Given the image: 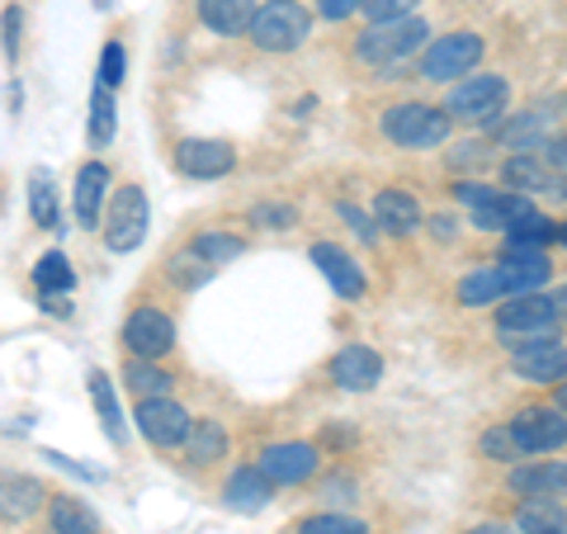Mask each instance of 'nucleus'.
<instances>
[{
  "mask_svg": "<svg viewBox=\"0 0 567 534\" xmlns=\"http://www.w3.org/2000/svg\"><path fill=\"white\" fill-rule=\"evenodd\" d=\"M91 398H95V412H100V425H104V435H110L114 444H123V440H128V431H123V412H118L114 383L104 379L100 369L91 373Z\"/></svg>",
  "mask_w": 567,
  "mask_h": 534,
  "instance_id": "nucleus-31",
  "label": "nucleus"
},
{
  "mask_svg": "<svg viewBox=\"0 0 567 534\" xmlns=\"http://www.w3.org/2000/svg\"><path fill=\"white\" fill-rule=\"evenodd\" d=\"M137 431L147 435L156 450H175L189 435V412L171 398H142L137 402Z\"/></svg>",
  "mask_w": 567,
  "mask_h": 534,
  "instance_id": "nucleus-15",
  "label": "nucleus"
},
{
  "mask_svg": "<svg viewBox=\"0 0 567 534\" xmlns=\"http://www.w3.org/2000/svg\"><path fill=\"white\" fill-rule=\"evenodd\" d=\"M104 199H110V166L104 162H85L76 171V189H71V208H76V223L81 227H95Z\"/></svg>",
  "mask_w": 567,
  "mask_h": 534,
  "instance_id": "nucleus-18",
  "label": "nucleus"
},
{
  "mask_svg": "<svg viewBox=\"0 0 567 534\" xmlns=\"http://www.w3.org/2000/svg\"><path fill=\"white\" fill-rule=\"evenodd\" d=\"M458 204L473 213V227H483V233H506V223H516L520 213H529V199L516 189H492V185H477V181H464L454 189Z\"/></svg>",
  "mask_w": 567,
  "mask_h": 534,
  "instance_id": "nucleus-6",
  "label": "nucleus"
},
{
  "mask_svg": "<svg viewBox=\"0 0 567 534\" xmlns=\"http://www.w3.org/2000/svg\"><path fill=\"white\" fill-rule=\"evenodd\" d=\"M251 223L265 227V233H284V227L298 223V213H293L289 204H256V208H251Z\"/></svg>",
  "mask_w": 567,
  "mask_h": 534,
  "instance_id": "nucleus-40",
  "label": "nucleus"
},
{
  "mask_svg": "<svg viewBox=\"0 0 567 534\" xmlns=\"http://www.w3.org/2000/svg\"><path fill=\"white\" fill-rule=\"evenodd\" d=\"M189 251L194 256H204L208 265H223V260H237L246 246L237 242V237H223V233H204V237H194L189 242Z\"/></svg>",
  "mask_w": 567,
  "mask_h": 534,
  "instance_id": "nucleus-36",
  "label": "nucleus"
},
{
  "mask_svg": "<svg viewBox=\"0 0 567 534\" xmlns=\"http://www.w3.org/2000/svg\"><path fill=\"white\" fill-rule=\"evenodd\" d=\"M317 464H322V459H317L308 440H289V444H270V450L260 454V477L270 487H298L317 473Z\"/></svg>",
  "mask_w": 567,
  "mask_h": 534,
  "instance_id": "nucleus-12",
  "label": "nucleus"
},
{
  "mask_svg": "<svg viewBox=\"0 0 567 534\" xmlns=\"http://www.w3.org/2000/svg\"><path fill=\"white\" fill-rule=\"evenodd\" d=\"M563 464H535V469H511V492L529 496H558L563 492Z\"/></svg>",
  "mask_w": 567,
  "mask_h": 534,
  "instance_id": "nucleus-26",
  "label": "nucleus"
},
{
  "mask_svg": "<svg viewBox=\"0 0 567 534\" xmlns=\"http://www.w3.org/2000/svg\"><path fill=\"white\" fill-rule=\"evenodd\" d=\"M506 242H516V246H539V251H548V242H563V227L558 223H548L544 213H520L516 223H506Z\"/></svg>",
  "mask_w": 567,
  "mask_h": 534,
  "instance_id": "nucleus-27",
  "label": "nucleus"
},
{
  "mask_svg": "<svg viewBox=\"0 0 567 534\" xmlns=\"http://www.w3.org/2000/svg\"><path fill=\"white\" fill-rule=\"evenodd\" d=\"M48 521H52V534H100V515L91 506H81L76 496H58L48 506Z\"/></svg>",
  "mask_w": 567,
  "mask_h": 534,
  "instance_id": "nucleus-25",
  "label": "nucleus"
},
{
  "mask_svg": "<svg viewBox=\"0 0 567 534\" xmlns=\"http://www.w3.org/2000/svg\"><path fill=\"white\" fill-rule=\"evenodd\" d=\"M473 534H516V530H511V525H496V521H492V525H477Z\"/></svg>",
  "mask_w": 567,
  "mask_h": 534,
  "instance_id": "nucleus-46",
  "label": "nucleus"
},
{
  "mask_svg": "<svg viewBox=\"0 0 567 534\" xmlns=\"http://www.w3.org/2000/svg\"><path fill=\"white\" fill-rule=\"evenodd\" d=\"M563 317V294H511V302L496 308V331L511 341H520V336H535V331H554Z\"/></svg>",
  "mask_w": 567,
  "mask_h": 534,
  "instance_id": "nucleus-5",
  "label": "nucleus"
},
{
  "mask_svg": "<svg viewBox=\"0 0 567 534\" xmlns=\"http://www.w3.org/2000/svg\"><path fill=\"white\" fill-rule=\"evenodd\" d=\"M483 454L496 459V464H511V459H520L516 440H511V425H492V431H483Z\"/></svg>",
  "mask_w": 567,
  "mask_h": 534,
  "instance_id": "nucleus-38",
  "label": "nucleus"
},
{
  "mask_svg": "<svg viewBox=\"0 0 567 534\" xmlns=\"http://www.w3.org/2000/svg\"><path fill=\"white\" fill-rule=\"evenodd\" d=\"M341 218L354 227V233H360L364 242H374L379 237V227H374V218H369V213H360V208H354V204H341Z\"/></svg>",
  "mask_w": 567,
  "mask_h": 534,
  "instance_id": "nucleus-44",
  "label": "nucleus"
},
{
  "mask_svg": "<svg viewBox=\"0 0 567 534\" xmlns=\"http://www.w3.org/2000/svg\"><path fill=\"white\" fill-rule=\"evenodd\" d=\"M511 425V440H516L520 454H548V450H563L567 440V421H563V407H525V412Z\"/></svg>",
  "mask_w": 567,
  "mask_h": 534,
  "instance_id": "nucleus-11",
  "label": "nucleus"
},
{
  "mask_svg": "<svg viewBox=\"0 0 567 534\" xmlns=\"http://www.w3.org/2000/svg\"><path fill=\"white\" fill-rule=\"evenodd\" d=\"M118 133V110H114V91L110 85H95L91 91V142L104 147V142H114Z\"/></svg>",
  "mask_w": 567,
  "mask_h": 534,
  "instance_id": "nucleus-34",
  "label": "nucleus"
},
{
  "mask_svg": "<svg viewBox=\"0 0 567 534\" xmlns=\"http://www.w3.org/2000/svg\"><path fill=\"white\" fill-rule=\"evenodd\" d=\"M331 379L341 383L346 393H369V388H379V379H383L379 350H369V346H346V350H336Z\"/></svg>",
  "mask_w": 567,
  "mask_h": 534,
  "instance_id": "nucleus-17",
  "label": "nucleus"
},
{
  "mask_svg": "<svg viewBox=\"0 0 567 534\" xmlns=\"http://www.w3.org/2000/svg\"><path fill=\"white\" fill-rule=\"evenodd\" d=\"M185 450H189V459H194V464H218V459L227 454V431H223L218 421H199V425L189 421Z\"/></svg>",
  "mask_w": 567,
  "mask_h": 534,
  "instance_id": "nucleus-29",
  "label": "nucleus"
},
{
  "mask_svg": "<svg viewBox=\"0 0 567 534\" xmlns=\"http://www.w3.org/2000/svg\"><path fill=\"white\" fill-rule=\"evenodd\" d=\"M317 10H322V20H350L360 0H317Z\"/></svg>",
  "mask_w": 567,
  "mask_h": 534,
  "instance_id": "nucleus-45",
  "label": "nucleus"
},
{
  "mask_svg": "<svg viewBox=\"0 0 567 534\" xmlns=\"http://www.w3.org/2000/svg\"><path fill=\"white\" fill-rule=\"evenodd\" d=\"M298 534H369L364 521H354V515H341V511H322V515H308Z\"/></svg>",
  "mask_w": 567,
  "mask_h": 534,
  "instance_id": "nucleus-37",
  "label": "nucleus"
},
{
  "mask_svg": "<svg viewBox=\"0 0 567 534\" xmlns=\"http://www.w3.org/2000/svg\"><path fill=\"white\" fill-rule=\"evenodd\" d=\"M483 39L468 29H458V33H445V39H435L431 48H425V58H421V76L425 81H458V76H468V71L483 62Z\"/></svg>",
  "mask_w": 567,
  "mask_h": 534,
  "instance_id": "nucleus-7",
  "label": "nucleus"
},
{
  "mask_svg": "<svg viewBox=\"0 0 567 534\" xmlns=\"http://www.w3.org/2000/svg\"><path fill=\"white\" fill-rule=\"evenodd\" d=\"M246 33H251V43L260 52H293V48L308 43L312 14L298 6V0H265V6L251 10V24H246Z\"/></svg>",
  "mask_w": 567,
  "mask_h": 534,
  "instance_id": "nucleus-1",
  "label": "nucleus"
},
{
  "mask_svg": "<svg viewBox=\"0 0 567 534\" xmlns=\"http://www.w3.org/2000/svg\"><path fill=\"white\" fill-rule=\"evenodd\" d=\"M270 496H275V487L260 477V469H237L233 477H227V487H223V502L233 511H241V515L265 511L270 506Z\"/></svg>",
  "mask_w": 567,
  "mask_h": 534,
  "instance_id": "nucleus-21",
  "label": "nucleus"
},
{
  "mask_svg": "<svg viewBox=\"0 0 567 534\" xmlns=\"http://www.w3.org/2000/svg\"><path fill=\"white\" fill-rule=\"evenodd\" d=\"M374 227H383L388 237H412L421 227V208L406 189H383L374 199Z\"/></svg>",
  "mask_w": 567,
  "mask_h": 534,
  "instance_id": "nucleus-20",
  "label": "nucleus"
},
{
  "mask_svg": "<svg viewBox=\"0 0 567 534\" xmlns=\"http://www.w3.org/2000/svg\"><path fill=\"white\" fill-rule=\"evenodd\" d=\"M213 275V265L204 260V256H194V251H185V256H175L171 260V279H181L185 289H194V284H204Z\"/></svg>",
  "mask_w": 567,
  "mask_h": 534,
  "instance_id": "nucleus-39",
  "label": "nucleus"
},
{
  "mask_svg": "<svg viewBox=\"0 0 567 534\" xmlns=\"http://www.w3.org/2000/svg\"><path fill=\"white\" fill-rule=\"evenodd\" d=\"M548 123H554V114H548V110L520 114V119L506 129V147H511V152H535L539 142H548Z\"/></svg>",
  "mask_w": 567,
  "mask_h": 534,
  "instance_id": "nucleus-32",
  "label": "nucleus"
},
{
  "mask_svg": "<svg viewBox=\"0 0 567 534\" xmlns=\"http://www.w3.org/2000/svg\"><path fill=\"white\" fill-rule=\"evenodd\" d=\"M95 6H100V10H110V6H114V0H95Z\"/></svg>",
  "mask_w": 567,
  "mask_h": 534,
  "instance_id": "nucleus-47",
  "label": "nucleus"
},
{
  "mask_svg": "<svg viewBox=\"0 0 567 534\" xmlns=\"http://www.w3.org/2000/svg\"><path fill=\"white\" fill-rule=\"evenodd\" d=\"M502 298H506V289H502L496 265H483V270L458 279V302H464V308H487V302H502Z\"/></svg>",
  "mask_w": 567,
  "mask_h": 534,
  "instance_id": "nucleus-28",
  "label": "nucleus"
},
{
  "mask_svg": "<svg viewBox=\"0 0 567 534\" xmlns=\"http://www.w3.org/2000/svg\"><path fill=\"white\" fill-rule=\"evenodd\" d=\"M142 237H147V194L142 185H123L110 204V218H104V246L128 256L142 246Z\"/></svg>",
  "mask_w": 567,
  "mask_h": 534,
  "instance_id": "nucleus-9",
  "label": "nucleus"
},
{
  "mask_svg": "<svg viewBox=\"0 0 567 534\" xmlns=\"http://www.w3.org/2000/svg\"><path fill=\"white\" fill-rule=\"evenodd\" d=\"M511 364H516V373L529 383H558L567 369V346L558 331L520 336V341H511Z\"/></svg>",
  "mask_w": 567,
  "mask_h": 534,
  "instance_id": "nucleus-8",
  "label": "nucleus"
},
{
  "mask_svg": "<svg viewBox=\"0 0 567 534\" xmlns=\"http://www.w3.org/2000/svg\"><path fill=\"white\" fill-rule=\"evenodd\" d=\"M123 81V43L114 39V43H104V52H100V85H114Z\"/></svg>",
  "mask_w": 567,
  "mask_h": 534,
  "instance_id": "nucleus-43",
  "label": "nucleus"
},
{
  "mask_svg": "<svg viewBox=\"0 0 567 534\" xmlns=\"http://www.w3.org/2000/svg\"><path fill=\"white\" fill-rule=\"evenodd\" d=\"M502 175H506V185L516 194H563V175L548 171L535 152H516L502 166Z\"/></svg>",
  "mask_w": 567,
  "mask_h": 534,
  "instance_id": "nucleus-19",
  "label": "nucleus"
},
{
  "mask_svg": "<svg viewBox=\"0 0 567 534\" xmlns=\"http://www.w3.org/2000/svg\"><path fill=\"white\" fill-rule=\"evenodd\" d=\"M516 530L525 534H563V502L548 506V496H529L516 515Z\"/></svg>",
  "mask_w": 567,
  "mask_h": 534,
  "instance_id": "nucleus-33",
  "label": "nucleus"
},
{
  "mask_svg": "<svg viewBox=\"0 0 567 534\" xmlns=\"http://www.w3.org/2000/svg\"><path fill=\"white\" fill-rule=\"evenodd\" d=\"M506 104H511L506 76H492V71H483V76H468V81L454 85L445 114L458 119V123H473V129H492V123L506 114Z\"/></svg>",
  "mask_w": 567,
  "mask_h": 534,
  "instance_id": "nucleus-3",
  "label": "nucleus"
},
{
  "mask_svg": "<svg viewBox=\"0 0 567 534\" xmlns=\"http://www.w3.org/2000/svg\"><path fill=\"white\" fill-rule=\"evenodd\" d=\"M20 33H24V14H20V6H10L0 14V48H6L10 62H20Z\"/></svg>",
  "mask_w": 567,
  "mask_h": 534,
  "instance_id": "nucleus-41",
  "label": "nucleus"
},
{
  "mask_svg": "<svg viewBox=\"0 0 567 534\" xmlns=\"http://www.w3.org/2000/svg\"><path fill=\"white\" fill-rule=\"evenodd\" d=\"M450 114L445 110H431V104H393L383 110V137L398 142V147H440L450 137Z\"/></svg>",
  "mask_w": 567,
  "mask_h": 534,
  "instance_id": "nucleus-4",
  "label": "nucleus"
},
{
  "mask_svg": "<svg viewBox=\"0 0 567 534\" xmlns=\"http://www.w3.org/2000/svg\"><path fill=\"white\" fill-rule=\"evenodd\" d=\"M29 213L43 233H62V204H58V185H52L48 171H33L29 181Z\"/></svg>",
  "mask_w": 567,
  "mask_h": 534,
  "instance_id": "nucleus-23",
  "label": "nucleus"
},
{
  "mask_svg": "<svg viewBox=\"0 0 567 534\" xmlns=\"http://www.w3.org/2000/svg\"><path fill=\"white\" fill-rule=\"evenodd\" d=\"M251 10H256V0H199V20L213 33H223V39L246 33V24H251Z\"/></svg>",
  "mask_w": 567,
  "mask_h": 534,
  "instance_id": "nucleus-22",
  "label": "nucleus"
},
{
  "mask_svg": "<svg viewBox=\"0 0 567 534\" xmlns=\"http://www.w3.org/2000/svg\"><path fill=\"white\" fill-rule=\"evenodd\" d=\"M312 265L322 270V279H327L341 298H364V289H369V284H364V270L354 265V256L346 251V246L317 242V246H312Z\"/></svg>",
  "mask_w": 567,
  "mask_h": 534,
  "instance_id": "nucleus-16",
  "label": "nucleus"
},
{
  "mask_svg": "<svg viewBox=\"0 0 567 534\" xmlns=\"http://www.w3.org/2000/svg\"><path fill=\"white\" fill-rule=\"evenodd\" d=\"M33 284H39V294H71V284H76V275H71V260L62 251H48L39 265H33Z\"/></svg>",
  "mask_w": 567,
  "mask_h": 534,
  "instance_id": "nucleus-35",
  "label": "nucleus"
},
{
  "mask_svg": "<svg viewBox=\"0 0 567 534\" xmlns=\"http://www.w3.org/2000/svg\"><path fill=\"white\" fill-rule=\"evenodd\" d=\"M39 502H43L39 477H6V483H0V515H6V521H24Z\"/></svg>",
  "mask_w": 567,
  "mask_h": 534,
  "instance_id": "nucleus-24",
  "label": "nucleus"
},
{
  "mask_svg": "<svg viewBox=\"0 0 567 534\" xmlns=\"http://www.w3.org/2000/svg\"><path fill=\"white\" fill-rule=\"evenodd\" d=\"M175 166H181L189 181H223V175H233L237 152H233V142H223V137H189L175 147Z\"/></svg>",
  "mask_w": 567,
  "mask_h": 534,
  "instance_id": "nucleus-13",
  "label": "nucleus"
},
{
  "mask_svg": "<svg viewBox=\"0 0 567 534\" xmlns=\"http://www.w3.org/2000/svg\"><path fill=\"white\" fill-rule=\"evenodd\" d=\"M123 383H128L137 398H171V373L156 369V360H133L128 355V364H123Z\"/></svg>",
  "mask_w": 567,
  "mask_h": 534,
  "instance_id": "nucleus-30",
  "label": "nucleus"
},
{
  "mask_svg": "<svg viewBox=\"0 0 567 534\" xmlns=\"http://www.w3.org/2000/svg\"><path fill=\"white\" fill-rule=\"evenodd\" d=\"M421 0H360V10L369 14V20H402V14H416Z\"/></svg>",
  "mask_w": 567,
  "mask_h": 534,
  "instance_id": "nucleus-42",
  "label": "nucleus"
},
{
  "mask_svg": "<svg viewBox=\"0 0 567 534\" xmlns=\"http://www.w3.org/2000/svg\"><path fill=\"white\" fill-rule=\"evenodd\" d=\"M123 346H128L133 360H162L175 350V322L162 308H137L123 322Z\"/></svg>",
  "mask_w": 567,
  "mask_h": 534,
  "instance_id": "nucleus-10",
  "label": "nucleus"
},
{
  "mask_svg": "<svg viewBox=\"0 0 567 534\" xmlns=\"http://www.w3.org/2000/svg\"><path fill=\"white\" fill-rule=\"evenodd\" d=\"M496 275H502V289H506V294H535V289H544V284H548L554 265H548V251H539V246H516V242H506Z\"/></svg>",
  "mask_w": 567,
  "mask_h": 534,
  "instance_id": "nucleus-14",
  "label": "nucleus"
},
{
  "mask_svg": "<svg viewBox=\"0 0 567 534\" xmlns=\"http://www.w3.org/2000/svg\"><path fill=\"white\" fill-rule=\"evenodd\" d=\"M431 39V29L416 14H402V20H379L369 33H360V43H354V58L369 62V66H383V71H398L402 58H412V52Z\"/></svg>",
  "mask_w": 567,
  "mask_h": 534,
  "instance_id": "nucleus-2",
  "label": "nucleus"
}]
</instances>
